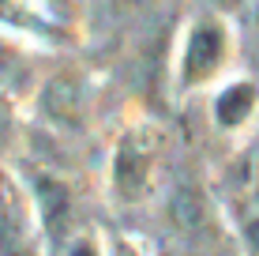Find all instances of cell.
<instances>
[{
    "instance_id": "obj_1",
    "label": "cell",
    "mask_w": 259,
    "mask_h": 256,
    "mask_svg": "<svg viewBox=\"0 0 259 256\" xmlns=\"http://www.w3.org/2000/svg\"><path fill=\"white\" fill-rule=\"evenodd\" d=\"M222 53H226V34L214 19H203L192 30L188 49H184V83H199L207 79L214 68L222 64Z\"/></svg>"
},
{
    "instance_id": "obj_2",
    "label": "cell",
    "mask_w": 259,
    "mask_h": 256,
    "mask_svg": "<svg viewBox=\"0 0 259 256\" xmlns=\"http://www.w3.org/2000/svg\"><path fill=\"white\" fill-rule=\"evenodd\" d=\"M150 185V155L124 143L113 158V189L120 200H139Z\"/></svg>"
},
{
    "instance_id": "obj_3",
    "label": "cell",
    "mask_w": 259,
    "mask_h": 256,
    "mask_svg": "<svg viewBox=\"0 0 259 256\" xmlns=\"http://www.w3.org/2000/svg\"><path fill=\"white\" fill-rule=\"evenodd\" d=\"M34 200H38V211H41V223H46L49 234H64L68 226V211H71V200L64 192V185H57L53 177H34Z\"/></svg>"
},
{
    "instance_id": "obj_4",
    "label": "cell",
    "mask_w": 259,
    "mask_h": 256,
    "mask_svg": "<svg viewBox=\"0 0 259 256\" xmlns=\"http://www.w3.org/2000/svg\"><path fill=\"white\" fill-rule=\"evenodd\" d=\"M252 105H255V87L252 83H233L229 91H222L218 105H214V117L229 128V125H240L252 113Z\"/></svg>"
},
{
    "instance_id": "obj_5",
    "label": "cell",
    "mask_w": 259,
    "mask_h": 256,
    "mask_svg": "<svg viewBox=\"0 0 259 256\" xmlns=\"http://www.w3.org/2000/svg\"><path fill=\"white\" fill-rule=\"evenodd\" d=\"M26 83H30V68H26V60L0 38V87H4V91H23Z\"/></svg>"
},
{
    "instance_id": "obj_6",
    "label": "cell",
    "mask_w": 259,
    "mask_h": 256,
    "mask_svg": "<svg viewBox=\"0 0 259 256\" xmlns=\"http://www.w3.org/2000/svg\"><path fill=\"white\" fill-rule=\"evenodd\" d=\"M0 256H30V241H26V230L15 215L0 218Z\"/></svg>"
},
{
    "instance_id": "obj_7",
    "label": "cell",
    "mask_w": 259,
    "mask_h": 256,
    "mask_svg": "<svg viewBox=\"0 0 259 256\" xmlns=\"http://www.w3.org/2000/svg\"><path fill=\"white\" fill-rule=\"evenodd\" d=\"M248 241H252V249L259 252V218H255V223H248Z\"/></svg>"
},
{
    "instance_id": "obj_8",
    "label": "cell",
    "mask_w": 259,
    "mask_h": 256,
    "mask_svg": "<svg viewBox=\"0 0 259 256\" xmlns=\"http://www.w3.org/2000/svg\"><path fill=\"white\" fill-rule=\"evenodd\" d=\"M53 4H64V0H53Z\"/></svg>"
}]
</instances>
